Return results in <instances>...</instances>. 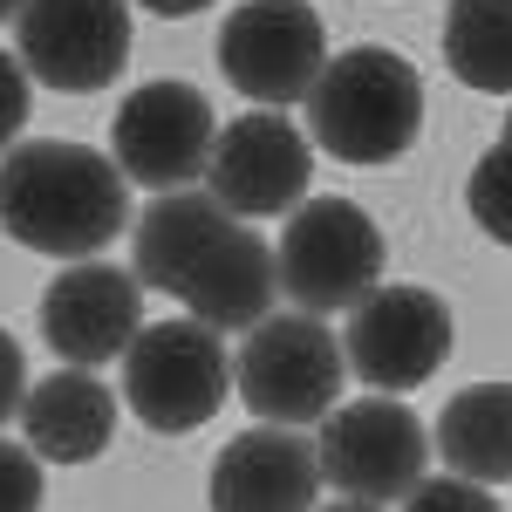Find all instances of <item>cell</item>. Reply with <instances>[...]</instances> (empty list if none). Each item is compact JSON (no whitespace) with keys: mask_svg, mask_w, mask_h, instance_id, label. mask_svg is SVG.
I'll return each mask as SVG.
<instances>
[{"mask_svg":"<svg viewBox=\"0 0 512 512\" xmlns=\"http://www.w3.org/2000/svg\"><path fill=\"white\" fill-rule=\"evenodd\" d=\"M130 226V178L117 158L89 144H55V137H21L0 151V233L55 253V260H96L110 239Z\"/></svg>","mask_w":512,"mask_h":512,"instance_id":"6da1fadb","label":"cell"},{"mask_svg":"<svg viewBox=\"0 0 512 512\" xmlns=\"http://www.w3.org/2000/svg\"><path fill=\"white\" fill-rule=\"evenodd\" d=\"M424 130V82L396 48H349L328 55L308 89V137L342 164H390Z\"/></svg>","mask_w":512,"mask_h":512,"instance_id":"7a4b0ae2","label":"cell"},{"mask_svg":"<svg viewBox=\"0 0 512 512\" xmlns=\"http://www.w3.org/2000/svg\"><path fill=\"white\" fill-rule=\"evenodd\" d=\"M233 390V355L219 342V328L178 315V321H144V335L123 355V403L144 431L185 437L219 417V403Z\"/></svg>","mask_w":512,"mask_h":512,"instance_id":"3957f363","label":"cell"},{"mask_svg":"<svg viewBox=\"0 0 512 512\" xmlns=\"http://www.w3.org/2000/svg\"><path fill=\"white\" fill-rule=\"evenodd\" d=\"M383 233L376 219L349 198H308L301 212H287L274 260H280V294L301 315H342L362 308L383 287Z\"/></svg>","mask_w":512,"mask_h":512,"instance_id":"277c9868","label":"cell"},{"mask_svg":"<svg viewBox=\"0 0 512 512\" xmlns=\"http://www.w3.org/2000/svg\"><path fill=\"white\" fill-rule=\"evenodd\" d=\"M239 403L260 417V424H321L335 403H342V342L328 335L321 315H267L233 362Z\"/></svg>","mask_w":512,"mask_h":512,"instance_id":"5b68a950","label":"cell"},{"mask_svg":"<svg viewBox=\"0 0 512 512\" xmlns=\"http://www.w3.org/2000/svg\"><path fill=\"white\" fill-rule=\"evenodd\" d=\"M321 458V485H335L342 499H362V506H396L424 485V465H431V437L417 424L410 403L396 396H362V403H335L321 417L315 437Z\"/></svg>","mask_w":512,"mask_h":512,"instance_id":"8992f818","label":"cell"},{"mask_svg":"<svg viewBox=\"0 0 512 512\" xmlns=\"http://www.w3.org/2000/svg\"><path fill=\"white\" fill-rule=\"evenodd\" d=\"M328 69V28L308 0H239L219 21V76L260 110L308 103Z\"/></svg>","mask_w":512,"mask_h":512,"instance_id":"52a82bcc","label":"cell"},{"mask_svg":"<svg viewBox=\"0 0 512 512\" xmlns=\"http://www.w3.org/2000/svg\"><path fill=\"white\" fill-rule=\"evenodd\" d=\"M212 144H219V123H212L205 89H192V82H144L110 117L117 171L151 192H192L212 164Z\"/></svg>","mask_w":512,"mask_h":512,"instance_id":"ba28073f","label":"cell"},{"mask_svg":"<svg viewBox=\"0 0 512 512\" xmlns=\"http://www.w3.org/2000/svg\"><path fill=\"white\" fill-rule=\"evenodd\" d=\"M308 178H315V137L294 130V117H280V110H246L239 123H226L212 144V164H205V192L233 219L301 212Z\"/></svg>","mask_w":512,"mask_h":512,"instance_id":"9c48e42d","label":"cell"},{"mask_svg":"<svg viewBox=\"0 0 512 512\" xmlns=\"http://www.w3.org/2000/svg\"><path fill=\"white\" fill-rule=\"evenodd\" d=\"M21 69L62 96H96L130 62V0H28L21 7Z\"/></svg>","mask_w":512,"mask_h":512,"instance_id":"30bf717a","label":"cell"},{"mask_svg":"<svg viewBox=\"0 0 512 512\" xmlns=\"http://www.w3.org/2000/svg\"><path fill=\"white\" fill-rule=\"evenodd\" d=\"M451 355V308L431 287H376L362 308H349L342 362L376 396H403L431 383Z\"/></svg>","mask_w":512,"mask_h":512,"instance_id":"8fae6325","label":"cell"},{"mask_svg":"<svg viewBox=\"0 0 512 512\" xmlns=\"http://www.w3.org/2000/svg\"><path fill=\"white\" fill-rule=\"evenodd\" d=\"M144 335V280L137 267H110V260H76L48 280L41 294V342L62 355V369H96L130 355Z\"/></svg>","mask_w":512,"mask_h":512,"instance_id":"7c38bea8","label":"cell"},{"mask_svg":"<svg viewBox=\"0 0 512 512\" xmlns=\"http://www.w3.org/2000/svg\"><path fill=\"white\" fill-rule=\"evenodd\" d=\"M315 492H321V458L287 424L239 431L212 458V478H205L212 512H315Z\"/></svg>","mask_w":512,"mask_h":512,"instance_id":"4fadbf2b","label":"cell"},{"mask_svg":"<svg viewBox=\"0 0 512 512\" xmlns=\"http://www.w3.org/2000/svg\"><path fill=\"white\" fill-rule=\"evenodd\" d=\"M110 437H117V396L89 369H55V376L28 383L21 444L41 465H89V458L110 451Z\"/></svg>","mask_w":512,"mask_h":512,"instance_id":"5bb4252c","label":"cell"},{"mask_svg":"<svg viewBox=\"0 0 512 512\" xmlns=\"http://www.w3.org/2000/svg\"><path fill=\"white\" fill-rule=\"evenodd\" d=\"M185 308H192V321H205V328H260V321L274 315L280 301V260L267 239H253L246 226H233V233L219 239L205 260H198V274L185 280V294H178Z\"/></svg>","mask_w":512,"mask_h":512,"instance_id":"9a60e30c","label":"cell"},{"mask_svg":"<svg viewBox=\"0 0 512 512\" xmlns=\"http://www.w3.org/2000/svg\"><path fill=\"white\" fill-rule=\"evenodd\" d=\"M233 226L239 219L212 192H158L144 205V219H137V239H130L137 280L158 287V294H185V280L198 274V260L233 233Z\"/></svg>","mask_w":512,"mask_h":512,"instance_id":"2e32d148","label":"cell"},{"mask_svg":"<svg viewBox=\"0 0 512 512\" xmlns=\"http://www.w3.org/2000/svg\"><path fill=\"white\" fill-rule=\"evenodd\" d=\"M437 458L451 478L512 485V383H465L437 417Z\"/></svg>","mask_w":512,"mask_h":512,"instance_id":"e0dca14e","label":"cell"},{"mask_svg":"<svg viewBox=\"0 0 512 512\" xmlns=\"http://www.w3.org/2000/svg\"><path fill=\"white\" fill-rule=\"evenodd\" d=\"M444 62L478 96H512V0H451L444 7Z\"/></svg>","mask_w":512,"mask_h":512,"instance_id":"ac0fdd59","label":"cell"},{"mask_svg":"<svg viewBox=\"0 0 512 512\" xmlns=\"http://www.w3.org/2000/svg\"><path fill=\"white\" fill-rule=\"evenodd\" d=\"M465 205H472V219L499 239V246H512V144H492V151L472 164Z\"/></svg>","mask_w":512,"mask_h":512,"instance_id":"d6986e66","label":"cell"},{"mask_svg":"<svg viewBox=\"0 0 512 512\" xmlns=\"http://www.w3.org/2000/svg\"><path fill=\"white\" fill-rule=\"evenodd\" d=\"M0 512H41V458L0 437Z\"/></svg>","mask_w":512,"mask_h":512,"instance_id":"ffe728a7","label":"cell"},{"mask_svg":"<svg viewBox=\"0 0 512 512\" xmlns=\"http://www.w3.org/2000/svg\"><path fill=\"white\" fill-rule=\"evenodd\" d=\"M403 512H499V499L485 492V485H472V478H424L410 499H403Z\"/></svg>","mask_w":512,"mask_h":512,"instance_id":"44dd1931","label":"cell"},{"mask_svg":"<svg viewBox=\"0 0 512 512\" xmlns=\"http://www.w3.org/2000/svg\"><path fill=\"white\" fill-rule=\"evenodd\" d=\"M28 69H21V55L14 48H0V151H14L21 144V130H28V103H35V89H28Z\"/></svg>","mask_w":512,"mask_h":512,"instance_id":"7402d4cb","label":"cell"},{"mask_svg":"<svg viewBox=\"0 0 512 512\" xmlns=\"http://www.w3.org/2000/svg\"><path fill=\"white\" fill-rule=\"evenodd\" d=\"M21 403H28V362H21V342L0 328V424L21 417Z\"/></svg>","mask_w":512,"mask_h":512,"instance_id":"603a6c76","label":"cell"},{"mask_svg":"<svg viewBox=\"0 0 512 512\" xmlns=\"http://www.w3.org/2000/svg\"><path fill=\"white\" fill-rule=\"evenodd\" d=\"M137 7H151V14H205L212 0H137Z\"/></svg>","mask_w":512,"mask_h":512,"instance_id":"cb8c5ba5","label":"cell"},{"mask_svg":"<svg viewBox=\"0 0 512 512\" xmlns=\"http://www.w3.org/2000/svg\"><path fill=\"white\" fill-rule=\"evenodd\" d=\"M315 512H383V506H362V499H335V506H315Z\"/></svg>","mask_w":512,"mask_h":512,"instance_id":"d4e9b609","label":"cell"},{"mask_svg":"<svg viewBox=\"0 0 512 512\" xmlns=\"http://www.w3.org/2000/svg\"><path fill=\"white\" fill-rule=\"evenodd\" d=\"M21 7H28V0H0V21H21Z\"/></svg>","mask_w":512,"mask_h":512,"instance_id":"484cf974","label":"cell"},{"mask_svg":"<svg viewBox=\"0 0 512 512\" xmlns=\"http://www.w3.org/2000/svg\"><path fill=\"white\" fill-rule=\"evenodd\" d=\"M499 144H512V117H506V137H499Z\"/></svg>","mask_w":512,"mask_h":512,"instance_id":"4316f807","label":"cell"}]
</instances>
